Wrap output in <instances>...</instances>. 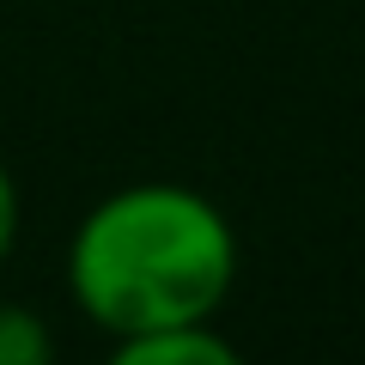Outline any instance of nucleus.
<instances>
[{"label": "nucleus", "mask_w": 365, "mask_h": 365, "mask_svg": "<svg viewBox=\"0 0 365 365\" xmlns=\"http://www.w3.org/2000/svg\"><path fill=\"white\" fill-rule=\"evenodd\" d=\"M237 287V232L189 182H122L79 213L67 237V299L98 335L128 341L207 323Z\"/></svg>", "instance_id": "1"}, {"label": "nucleus", "mask_w": 365, "mask_h": 365, "mask_svg": "<svg viewBox=\"0 0 365 365\" xmlns=\"http://www.w3.org/2000/svg\"><path fill=\"white\" fill-rule=\"evenodd\" d=\"M116 365H237V347L207 323H170V329H146V335L110 341Z\"/></svg>", "instance_id": "2"}, {"label": "nucleus", "mask_w": 365, "mask_h": 365, "mask_svg": "<svg viewBox=\"0 0 365 365\" xmlns=\"http://www.w3.org/2000/svg\"><path fill=\"white\" fill-rule=\"evenodd\" d=\"M55 359V335L31 304L0 299V365H49Z\"/></svg>", "instance_id": "3"}, {"label": "nucleus", "mask_w": 365, "mask_h": 365, "mask_svg": "<svg viewBox=\"0 0 365 365\" xmlns=\"http://www.w3.org/2000/svg\"><path fill=\"white\" fill-rule=\"evenodd\" d=\"M19 225H25V195H19V177L0 165V268H6V256L19 244Z\"/></svg>", "instance_id": "4"}]
</instances>
